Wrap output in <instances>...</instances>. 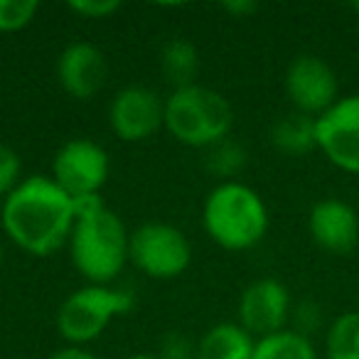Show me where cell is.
I'll list each match as a JSON object with an SVG mask.
<instances>
[{"instance_id": "13", "label": "cell", "mask_w": 359, "mask_h": 359, "mask_svg": "<svg viewBox=\"0 0 359 359\" xmlns=\"http://www.w3.org/2000/svg\"><path fill=\"white\" fill-rule=\"evenodd\" d=\"M308 231L320 249L344 256L359 244V215L342 200H320L308 215Z\"/></svg>"}, {"instance_id": "9", "label": "cell", "mask_w": 359, "mask_h": 359, "mask_svg": "<svg viewBox=\"0 0 359 359\" xmlns=\"http://www.w3.org/2000/svg\"><path fill=\"white\" fill-rule=\"evenodd\" d=\"M285 94L293 111L305 116H323L339 101V81L334 69L318 55H298L285 69Z\"/></svg>"}, {"instance_id": "24", "label": "cell", "mask_w": 359, "mask_h": 359, "mask_svg": "<svg viewBox=\"0 0 359 359\" xmlns=\"http://www.w3.org/2000/svg\"><path fill=\"white\" fill-rule=\"evenodd\" d=\"M195 347L182 332H170L160 344V359H195Z\"/></svg>"}, {"instance_id": "19", "label": "cell", "mask_w": 359, "mask_h": 359, "mask_svg": "<svg viewBox=\"0 0 359 359\" xmlns=\"http://www.w3.org/2000/svg\"><path fill=\"white\" fill-rule=\"evenodd\" d=\"M246 150L241 143H236L234 138H226L222 143H217L215 148L207 150L205 165L212 175L222 177V182H231L241 170L246 168Z\"/></svg>"}, {"instance_id": "4", "label": "cell", "mask_w": 359, "mask_h": 359, "mask_svg": "<svg viewBox=\"0 0 359 359\" xmlns=\"http://www.w3.org/2000/svg\"><path fill=\"white\" fill-rule=\"evenodd\" d=\"M165 130L190 148H215L231 138L234 109L229 99L210 86L192 84L175 89L165 99Z\"/></svg>"}, {"instance_id": "12", "label": "cell", "mask_w": 359, "mask_h": 359, "mask_svg": "<svg viewBox=\"0 0 359 359\" xmlns=\"http://www.w3.org/2000/svg\"><path fill=\"white\" fill-rule=\"evenodd\" d=\"M109 65L104 52L91 42H72L57 60V79L65 94L76 101H89L106 84Z\"/></svg>"}, {"instance_id": "10", "label": "cell", "mask_w": 359, "mask_h": 359, "mask_svg": "<svg viewBox=\"0 0 359 359\" xmlns=\"http://www.w3.org/2000/svg\"><path fill=\"white\" fill-rule=\"evenodd\" d=\"M109 126L126 143H143L165 128V99L148 86H123L109 106Z\"/></svg>"}, {"instance_id": "2", "label": "cell", "mask_w": 359, "mask_h": 359, "mask_svg": "<svg viewBox=\"0 0 359 359\" xmlns=\"http://www.w3.org/2000/svg\"><path fill=\"white\" fill-rule=\"evenodd\" d=\"M130 231L99 197L76 202V222L69 236L74 269L94 285H111L128 264Z\"/></svg>"}, {"instance_id": "16", "label": "cell", "mask_w": 359, "mask_h": 359, "mask_svg": "<svg viewBox=\"0 0 359 359\" xmlns=\"http://www.w3.org/2000/svg\"><path fill=\"white\" fill-rule=\"evenodd\" d=\"M160 72L175 89L197 84L200 74V52L187 40H170L160 52Z\"/></svg>"}, {"instance_id": "25", "label": "cell", "mask_w": 359, "mask_h": 359, "mask_svg": "<svg viewBox=\"0 0 359 359\" xmlns=\"http://www.w3.org/2000/svg\"><path fill=\"white\" fill-rule=\"evenodd\" d=\"M224 11L234 18H249L259 11V6L251 3V0H234V3H224Z\"/></svg>"}, {"instance_id": "18", "label": "cell", "mask_w": 359, "mask_h": 359, "mask_svg": "<svg viewBox=\"0 0 359 359\" xmlns=\"http://www.w3.org/2000/svg\"><path fill=\"white\" fill-rule=\"evenodd\" d=\"M325 357L359 359V310L342 313L330 323L325 332Z\"/></svg>"}, {"instance_id": "26", "label": "cell", "mask_w": 359, "mask_h": 359, "mask_svg": "<svg viewBox=\"0 0 359 359\" xmlns=\"http://www.w3.org/2000/svg\"><path fill=\"white\" fill-rule=\"evenodd\" d=\"M50 359H99V357L91 354L89 349H84V347H69V344H67V347L57 349Z\"/></svg>"}, {"instance_id": "21", "label": "cell", "mask_w": 359, "mask_h": 359, "mask_svg": "<svg viewBox=\"0 0 359 359\" xmlns=\"http://www.w3.org/2000/svg\"><path fill=\"white\" fill-rule=\"evenodd\" d=\"M20 155L11 145L0 143V200H6L18 185H20Z\"/></svg>"}, {"instance_id": "27", "label": "cell", "mask_w": 359, "mask_h": 359, "mask_svg": "<svg viewBox=\"0 0 359 359\" xmlns=\"http://www.w3.org/2000/svg\"><path fill=\"white\" fill-rule=\"evenodd\" d=\"M128 359H160L158 354H133V357H128Z\"/></svg>"}, {"instance_id": "6", "label": "cell", "mask_w": 359, "mask_h": 359, "mask_svg": "<svg viewBox=\"0 0 359 359\" xmlns=\"http://www.w3.org/2000/svg\"><path fill=\"white\" fill-rule=\"evenodd\" d=\"M128 261L153 280H172L192 264V244L182 229L165 222H145L130 231Z\"/></svg>"}, {"instance_id": "15", "label": "cell", "mask_w": 359, "mask_h": 359, "mask_svg": "<svg viewBox=\"0 0 359 359\" xmlns=\"http://www.w3.org/2000/svg\"><path fill=\"white\" fill-rule=\"evenodd\" d=\"M271 143L276 150L285 155H308L310 150L318 148V138H315V118L305 116L300 111H290V114L280 116L273 126H271Z\"/></svg>"}, {"instance_id": "5", "label": "cell", "mask_w": 359, "mask_h": 359, "mask_svg": "<svg viewBox=\"0 0 359 359\" xmlns=\"http://www.w3.org/2000/svg\"><path fill=\"white\" fill-rule=\"evenodd\" d=\"M135 305L133 293L116 285H84L74 290L57 310V332L69 347H84L101 337L111 320Z\"/></svg>"}, {"instance_id": "8", "label": "cell", "mask_w": 359, "mask_h": 359, "mask_svg": "<svg viewBox=\"0 0 359 359\" xmlns=\"http://www.w3.org/2000/svg\"><path fill=\"white\" fill-rule=\"evenodd\" d=\"M318 150L337 170L359 175V94L342 96L315 118Z\"/></svg>"}, {"instance_id": "22", "label": "cell", "mask_w": 359, "mask_h": 359, "mask_svg": "<svg viewBox=\"0 0 359 359\" xmlns=\"http://www.w3.org/2000/svg\"><path fill=\"white\" fill-rule=\"evenodd\" d=\"M290 320H293V330L305 337H310L313 332H318L323 327V308L313 300H303V303L293 305L290 310Z\"/></svg>"}, {"instance_id": "3", "label": "cell", "mask_w": 359, "mask_h": 359, "mask_svg": "<svg viewBox=\"0 0 359 359\" xmlns=\"http://www.w3.org/2000/svg\"><path fill=\"white\" fill-rule=\"evenodd\" d=\"M202 226L222 249L249 251L269 231V207L254 187L239 180L219 182L202 207Z\"/></svg>"}, {"instance_id": "14", "label": "cell", "mask_w": 359, "mask_h": 359, "mask_svg": "<svg viewBox=\"0 0 359 359\" xmlns=\"http://www.w3.org/2000/svg\"><path fill=\"white\" fill-rule=\"evenodd\" d=\"M256 337H251L239 323H219L200 337L195 359H251Z\"/></svg>"}, {"instance_id": "28", "label": "cell", "mask_w": 359, "mask_h": 359, "mask_svg": "<svg viewBox=\"0 0 359 359\" xmlns=\"http://www.w3.org/2000/svg\"><path fill=\"white\" fill-rule=\"evenodd\" d=\"M352 11H354V13H357V15H359V0H354V3H352Z\"/></svg>"}, {"instance_id": "17", "label": "cell", "mask_w": 359, "mask_h": 359, "mask_svg": "<svg viewBox=\"0 0 359 359\" xmlns=\"http://www.w3.org/2000/svg\"><path fill=\"white\" fill-rule=\"evenodd\" d=\"M251 359H318V349L310 337L295 332L293 327H285L269 337L256 339Z\"/></svg>"}, {"instance_id": "23", "label": "cell", "mask_w": 359, "mask_h": 359, "mask_svg": "<svg viewBox=\"0 0 359 359\" xmlns=\"http://www.w3.org/2000/svg\"><path fill=\"white\" fill-rule=\"evenodd\" d=\"M69 11L86 20H106L109 15L121 11L118 0H72Z\"/></svg>"}, {"instance_id": "11", "label": "cell", "mask_w": 359, "mask_h": 359, "mask_svg": "<svg viewBox=\"0 0 359 359\" xmlns=\"http://www.w3.org/2000/svg\"><path fill=\"white\" fill-rule=\"evenodd\" d=\"M290 310L293 300L288 288L276 278H259L246 285L239 298V325L251 337H269L285 330Z\"/></svg>"}, {"instance_id": "29", "label": "cell", "mask_w": 359, "mask_h": 359, "mask_svg": "<svg viewBox=\"0 0 359 359\" xmlns=\"http://www.w3.org/2000/svg\"><path fill=\"white\" fill-rule=\"evenodd\" d=\"M0 266H3V249H0Z\"/></svg>"}, {"instance_id": "1", "label": "cell", "mask_w": 359, "mask_h": 359, "mask_svg": "<svg viewBox=\"0 0 359 359\" xmlns=\"http://www.w3.org/2000/svg\"><path fill=\"white\" fill-rule=\"evenodd\" d=\"M76 222V202L50 175H32L3 200L0 224L6 236L30 256L55 254L69 244Z\"/></svg>"}, {"instance_id": "7", "label": "cell", "mask_w": 359, "mask_h": 359, "mask_svg": "<svg viewBox=\"0 0 359 359\" xmlns=\"http://www.w3.org/2000/svg\"><path fill=\"white\" fill-rule=\"evenodd\" d=\"M111 172L109 153L89 138H74L65 143L52 160V175L57 185L74 202L99 197Z\"/></svg>"}, {"instance_id": "20", "label": "cell", "mask_w": 359, "mask_h": 359, "mask_svg": "<svg viewBox=\"0 0 359 359\" xmlns=\"http://www.w3.org/2000/svg\"><path fill=\"white\" fill-rule=\"evenodd\" d=\"M40 3L35 0H0V32H20L35 20Z\"/></svg>"}]
</instances>
